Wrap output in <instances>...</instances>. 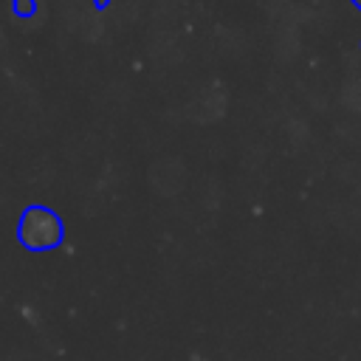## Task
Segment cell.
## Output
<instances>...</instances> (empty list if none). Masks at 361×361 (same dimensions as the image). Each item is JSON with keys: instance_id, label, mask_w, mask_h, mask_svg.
<instances>
[{"instance_id": "cell-2", "label": "cell", "mask_w": 361, "mask_h": 361, "mask_svg": "<svg viewBox=\"0 0 361 361\" xmlns=\"http://www.w3.org/2000/svg\"><path fill=\"white\" fill-rule=\"evenodd\" d=\"M14 11H17L20 17H31V14L37 11V3H34V0H14Z\"/></svg>"}, {"instance_id": "cell-1", "label": "cell", "mask_w": 361, "mask_h": 361, "mask_svg": "<svg viewBox=\"0 0 361 361\" xmlns=\"http://www.w3.org/2000/svg\"><path fill=\"white\" fill-rule=\"evenodd\" d=\"M17 237L28 251H51L62 243L65 228L59 214L51 212L48 206H28L20 217Z\"/></svg>"}, {"instance_id": "cell-3", "label": "cell", "mask_w": 361, "mask_h": 361, "mask_svg": "<svg viewBox=\"0 0 361 361\" xmlns=\"http://www.w3.org/2000/svg\"><path fill=\"white\" fill-rule=\"evenodd\" d=\"M107 3H110V0H96V6H99V8H102V6H107Z\"/></svg>"}, {"instance_id": "cell-4", "label": "cell", "mask_w": 361, "mask_h": 361, "mask_svg": "<svg viewBox=\"0 0 361 361\" xmlns=\"http://www.w3.org/2000/svg\"><path fill=\"white\" fill-rule=\"evenodd\" d=\"M355 3H358V6H361V0H355Z\"/></svg>"}]
</instances>
